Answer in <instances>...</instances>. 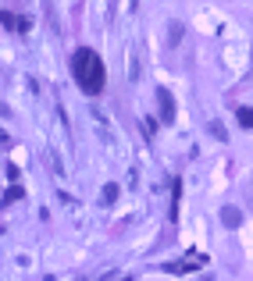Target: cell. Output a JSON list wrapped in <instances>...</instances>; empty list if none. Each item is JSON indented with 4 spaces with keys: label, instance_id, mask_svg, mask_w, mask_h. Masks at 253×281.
<instances>
[{
    "label": "cell",
    "instance_id": "1",
    "mask_svg": "<svg viewBox=\"0 0 253 281\" xmlns=\"http://www.w3.org/2000/svg\"><path fill=\"white\" fill-rule=\"evenodd\" d=\"M72 75H75V82L82 85V93H100L103 89V61L89 50V47H82V50H75V57H72Z\"/></svg>",
    "mask_w": 253,
    "mask_h": 281
},
{
    "label": "cell",
    "instance_id": "2",
    "mask_svg": "<svg viewBox=\"0 0 253 281\" xmlns=\"http://www.w3.org/2000/svg\"><path fill=\"white\" fill-rule=\"evenodd\" d=\"M157 100H161V111H164L161 118H164V121H171V118H175V103H171L168 89H157Z\"/></svg>",
    "mask_w": 253,
    "mask_h": 281
},
{
    "label": "cell",
    "instance_id": "3",
    "mask_svg": "<svg viewBox=\"0 0 253 281\" xmlns=\"http://www.w3.org/2000/svg\"><path fill=\"white\" fill-rule=\"evenodd\" d=\"M221 221H225L228 228H239V224H243V213L236 210V207H225V210H221Z\"/></svg>",
    "mask_w": 253,
    "mask_h": 281
},
{
    "label": "cell",
    "instance_id": "4",
    "mask_svg": "<svg viewBox=\"0 0 253 281\" xmlns=\"http://www.w3.org/2000/svg\"><path fill=\"white\" fill-rule=\"evenodd\" d=\"M239 121H243L246 128H253V111H250V107H243V111H239Z\"/></svg>",
    "mask_w": 253,
    "mask_h": 281
},
{
    "label": "cell",
    "instance_id": "5",
    "mask_svg": "<svg viewBox=\"0 0 253 281\" xmlns=\"http://www.w3.org/2000/svg\"><path fill=\"white\" fill-rule=\"evenodd\" d=\"M114 196H118V185H107V189H103V203H111Z\"/></svg>",
    "mask_w": 253,
    "mask_h": 281
}]
</instances>
